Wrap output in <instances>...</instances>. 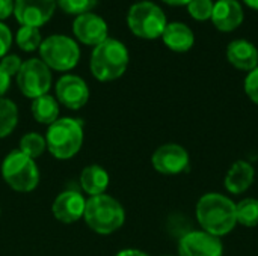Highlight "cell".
I'll return each instance as SVG.
<instances>
[{
    "mask_svg": "<svg viewBox=\"0 0 258 256\" xmlns=\"http://www.w3.org/2000/svg\"><path fill=\"white\" fill-rule=\"evenodd\" d=\"M197 220L204 232L218 238L227 235L237 225L236 204L221 193H207L197 204Z\"/></svg>",
    "mask_w": 258,
    "mask_h": 256,
    "instance_id": "cell-1",
    "label": "cell"
},
{
    "mask_svg": "<svg viewBox=\"0 0 258 256\" xmlns=\"http://www.w3.org/2000/svg\"><path fill=\"white\" fill-rule=\"evenodd\" d=\"M44 137L48 152L56 160H70L77 155L83 146V122L70 116L59 118L48 125Z\"/></svg>",
    "mask_w": 258,
    "mask_h": 256,
    "instance_id": "cell-2",
    "label": "cell"
},
{
    "mask_svg": "<svg viewBox=\"0 0 258 256\" xmlns=\"http://www.w3.org/2000/svg\"><path fill=\"white\" fill-rule=\"evenodd\" d=\"M83 220L92 232L98 235H110L122 228L125 211L119 201L104 193L86 199Z\"/></svg>",
    "mask_w": 258,
    "mask_h": 256,
    "instance_id": "cell-3",
    "label": "cell"
},
{
    "mask_svg": "<svg viewBox=\"0 0 258 256\" xmlns=\"http://www.w3.org/2000/svg\"><path fill=\"white\" fill-rule=\"evenodd\" d=\"M89 66L97 80L113 81L119 78L128 66V50L121 41L107 38L94 47Z\"/></svg>",
    "mask_w": 258,
    "mask_h": 256,
    "instance_id": "cell-4",
    "label": "cell"
},
{
    "mask_svg": "<svg viewBox=\"0 0 258 256\" xmlns=\"http://www.w3.org/2000/svg\"><path fill=\"white\" fill-rule=\"evenodd\" d=\"M2 177L6 186L18 193H30L39 184V169L36 161L18 149L5 157L2 163Z\"/></svg>",
    "mask_w": 258,
    "mask_h": 256,
    "instance_id": "cell-5",
    "label": "cell"
},
{
    "mask_svg": "<svg viewBox=\"0 0 258 256\" xmlns=\"http://www.w3.org/2000/svg\"><path fill=\"white\" fill-rule=\"evenodd\" d=\"M127 24L133 35L144 39H156L163 35L168 21L165 12L156 3L138 2L128 11Z\"/></svg>",
    "mask_w": 258,
    "mask_h": 256,
    "instance_id": "cell-6",
    "label": "cell"
},
{
    "mask_svg": "<svg viewBox=\"0 0 258 256\" xmlns=\"http://www.w3.org/2000/svg\"><path fill=\"white\" fill-rule=\"evenodd\" d=\"M41 60L54 71H70L80 59V50L74 39L65 35H51L41 42Z\"/></svg>",
    "mask_w": 258,
    "mask_h": 256,
    "instance_id": "cell-7",
    "label": "cell"
},
{
    "mask_svg": "<svg viewBox=\"0 0 258 256\" xmlns=\"http://www.w3.org/2000/svg\"><path fill=\"white\" fill-rule=\"evenodd\" d=\"M15 77L20 92L30 100L48 94L51 88V71L41 59H29L23 62Z\"/></svg>",
    "mask_w": 258,
    "mask_h": 256,
    "instance_id": "cell-8",
    "label": "cell"
},
{
    "mask_svg": "<svg viewBox=\"0 0 258 256\" xmlns=\"http://www.w3.org/2000/svg\"><path fill=\"white\" fill-rule=\"evenodd\" d=\"M56 100L70 110H79L89 101V88L79 75H62L56 83Z\"/></svg>",
    "mask_w": 258,
    "mask_h": 256,
    "instance_id": "cell-9",
    "label": "cell"
},
{
    "mask_svg": "<svg viewBox=\"0 0 258 256\" xmlns=\"http://www.w3.org/2000/svg\"><path fill=\"white\" fill-rule=\"evenodd\" d=\"M151 164L162 175H178L187 169L189 154L178 143H165L154 151Z\"/></svg>",
    "mask_w": 258,
    "mask_h": 256,
    "instance_id": "cell-10",
    "label": "cell"
},
{
    "mask_svg": "<svg viewBox=\"0 0 258 256\" xmlns=\"http://www.w3.org/2000/svg\"><path fill=\"white\" fill-rule=\"evenodd\" d=\"M56 0H15L14 14L21 26L41 27L53 15Z\"/></svg>",
    "mask_w": 258,
    "mask_h": 256,
    "instance_id": "cell-11",
    "label": "cell"
},
{
    "mask_svg": "<svg viewBox=\"0 0 258 256\" xmlns=\"http://www.w3.org/2000/svg\"><path fill=\"white\" fill-rule=\"evenodd\" d=\"M180 256H222L224 247L218 237L204 231H192L181 237L178 243Z\"/></svg>",
    "mask_w": 258,
    "mask_h": 256,
    "instance_id": "cell-12",
    "label": "cell"
},
{
    "mask_svg": "<svg viewBox=\"0 0 258 256\" xmlns=\"http://www.w3.org/2000/svg\"><path fill=\"white\" fill-rule=\"evenodd\" d=\"M85 207H86V199L80 192L65 190L54 198L51 211L57 222L70 225L83 219Z\"/></svg>",
    "mask_w": 258,
    "mask_h": 256,
    "instance_id": "cell-13",
    "label": "cell"
},
{
    "mask_svg": "<svg viewBox=\"0 0 258 256\" xmlns=\"http://www.w3.org/2000/svg\"><path fill=\"white\" fill-rule=\"evenodd\" d=\"M73 32L76 38L91 47H97L104 39H107V24L106 21L92 12L79 15L73 23Z\"/></svg>",
    "mask_w": 258,
    "mask_h": 256,
    "instance_id": "cell-14",
    "label": "cell"
},
{
    "mask_svg": "<svg viewBox=\"0 0 258 256\" xmlns=\"http://www.w3.org/2000/svg\"><path fill=\"white\" fill-rule=\"evenodd\" d=\"M212 21L221 32H231L243 21V9L237 0H218L213 6Z\"/></svg>",
    "mask_w": 258,
    "mask_h": 256,
    "instance_id": "cell-15",
    "label": "cell"
},
{
    "mask_svg": "<svg viewBox=\"0 0 258 256\" xmlns=\"http://www.w3.org/2000/svg\"><path fill=\"white\" fill-rule=\"evenodd\" d=\"M227 57L233 66L242 71H252L258 66V50L246 39H236L230 42Z\"/></svg>",
    "mask_w": 258,
    "mask_h": 256,
    "instance_id": "cell-16",
    "label": "cell"
},
{
    "mask_svg": "<svg viewBox=\"0 0 258 256\" xmlns=\"http://www.w3.org/2000/svg\"><path fill=\"white\" fill-rule=\"evenodd\" d=\"M254 178H255V170L252 164L245 160H239L227 172L224 184L230 193L240 195L252 186Z\"/></svg>",
    "mask_w": 258,
    "mask_h": 256,
    "instance_id": "cell-17",
    "label": "cell"
},
{
    "mask_svg": "<svg viewBox=\"0 0 258 256\" xmlns=\"http://www.w3.org/2000/svg\"><path fill=\"white\" fill-rule=\"evenodd\" d=\"M79 183H80L82 190L89 198H94V196H100L106 193L109 183H110V177L104 167L98 164H89L82 170Z\"/></svg>",
    "mask_w": 258,
    "mask_h": 256,
    "instance_id": "cell-18",
    "label": "cell"
},
{
    "mask_svg": "<svg viewBox=\"0 0 258 256\" xmlns=\"http://www.w3.org/2000/svg\"><path fill=\"white\" fill-rule=\"evenodd\" d=\"M162 38L165 45L177 53H184L190 50L195 42L194 32L183 23H168Z\"/></svg>",
    "mask_w": 258,
    "mask_h": 256,
    "instance_id": "cell-19",
    "label": "cell"
},
{
    "mask_svg": "<svg viewBox=\"0 0 258 256\" xmlns=\"http://www.w3.org/2000/svg\"><path fill=\"white\" fill-rule=\"evenodd\" d=\"M30 112L36 122L48 127L54 121L59 119V103L54 97H51L50 94H45L42 97L32 100Z\"/></svg>",
    "mask_w": 258,
    "mask_h": 256,
    "instance_id": "cell-20",
    "label": "cell"
},
{
    "mask_svg": "<svg viewBox=\"0 0 258 256\" xmlns=\"http://www.w3.org/2000/svg\"><path fill=\"white\" fill-rule=\"evenodd\" d=\"M18 124V107L8 98H0V139L8 137Z\"/></svg>",
    "mask_w": 258,
    "mask_h": 256,
    "instance_id": "cell-21",
    "label": "cell"
},
{
    "mask_svg": "<svg viewBox=\"0 0 258 256\" xmlns=\"http://www.w3.org/2000/svg\"><path fill=\"white\" fill-rule=\"evenodd\" d=\"M45 149H47L45 137L35 131L26 133L20 139V143H18V151H21L23 154H26L27 157H30L33 160L41 157Z\"/></svg>",
    "mask_w": 258,
    "mask_h": 256,
    "instance_id": "cell-22",
    "label": "cell"
},
{
    "mask_svg": "<svg viewBox=\"0 0 258 256\" xmlns=\"http://www.w3.org/2000/svg\"><path fill=\"white\" fill-rule=\"evenodd\" d=\"M236 217H237V223L248 226V228H254L258 226V201L248 198L240 201L236 205Z\"/></svg>",
    "mask_w": 258,
    "mask_h": 256,
    "instance_id": "cell-23",
    "label": "cell"
},
{
    "mask_svg": "<svg viewBox=\"0 0 258 256\" xmlns=\"http://www.w3.org/2000/svg\"><path fill=\"white\" fill-rule=\"evenodd\" d=\"M17 45L23 50V51H35L41 47V33L36 27H29V26H21L17 32Z\"/></svg>",
    "mask_w": 258,
    "mask_h": 256,
    "instance_id": "cell-24",
    "label": "cell"
},
{
    "mask_svg": "<svg viewBox=\"0 0 258 256\" xmlns=\"http://www.w3.org/2000/svg\"><path fill=\"white\" fill-rule=\"evenodd\" d=\"M215 3L212 0H192L187 5L189 14L198 21H207L212 18Z\"/></svg>",
    "mask_w": 258,
    "mask_h": 256,
    "instance_id": "cell-25",
    "label": "cell"
},
{
    "mask_svg": "<svg viewBox=\"0 0 258 256\" xmlns=\"http://www.w3.org/2000/svg\"><path fill=\"white\" fill-rule=\"evenodd\" d=\"M98 0H56V3L60 6L62 11H65L67 14H76V15H82L89 12Z\"/></svg>",
    "mask_w": 258,
    "mask_h": 256,
    "instance_id": "cell-26",
    "label": "cell"
},
{
    "mask_svg": "<svg viewBox=\"0 0 258 256\" xmlns=\"http://www.w3.org/2000/svg\"><path fill=\"white\" fill-rule=\"evenodd\" d=\"M23 62L21 59L17 56V54H6L5 57H2L0 60V68L9 75V77H14L18 74L20 68H21Z\"/></svg>",
    "mask_w": 258,
    "mask_h": 256,
    "instance_id": "cell-27",
    "label": "cell"
},
{
    "mask_svg": "<svg viewBox=\"0 0 258 256\" xmlns=\"http://www.w3.org/2000/svg\"><path fill=\"white\" fill-rule=\"evenodd\" d=\"M245 92L246 95L258 104V66L255 69L249 71V74L245 78Z\"/></svg>",
    "mask_w": 258,
    "mask_h": 256,
    "instance_id": "cell-28",
    "label": "cell"
},
{
    "mask_svg": "<svg viewBox=\"0 0 258 256\" xmlns=\"http://www.w3.org/2000/svg\"><path fill=\"white\" fill-rule=\"evenodd\" d=\"M12 44V35L8 26H5L3 23H0V59L5 57L11 48Z\"/></svg>",
    "mask_w": 258,
    "mask_h": 256,
    "instance_id": "cell-29",
    "label": "cell"
},
{
    "mask_svg": "<svg viewBox=\"0 0 258 256\" xmlns=\"http://www.w3.org/2000/svg\"><path fill=\"white\" fill-rule=\"evenodd\" d=\"M14 12V2L12 0H0V20L8 18Z\"/></svg>",
    "mask_w": 258,
    "mask_h": 256,
    "instance_id": "cell-30",
    "label": "cell"
},
{
    "mask_svg": "<svg viewBox=\"0 0 258 256\" xmlns=\"http://www.w3.org/2000/svg\"><path fill=\"white\" fill-rule=\"evenodd\" d=\"M9 84H11V77L0 68V98H3L5 94L8 92Z\"/></svg>",
    "mask_w": 258,
    "mask_h": 256,
    "instance_id": "cell-31",
    "label": "cell"
},
{
    "mask_svg": "<svg viewBox=\"0 0 258 256\" xmlns=\"http://www.w3.org/2000/svg\"><path fill=\"white\" fill-rule=\"evenodd\" d=\"M115 256H150L148 253L139 250V249H124V250H119Z\"/></svg>",
    "mask_w": 258,
    "mask_h": 256,
    "instance_id": "cell-32",
    "label": "cell"
},
{
    "mask_svg": "<svg viewBox=\"0 0 258 256\" xmlns=\"http://www.w3.org/2000/svg\"><path fill=\"white\" fill-rule=\"evenodd\" d=\"M163 2L172 6H183V5H189L192 0H163Z\"/></svg>",
    "mask_w": 258,
    "mask_h": 256,
    "instance_id": "cell-33",
    "label": "cell"
},
{
    "mask_svg": "<svg viewBox=\"0 0 258 256\" xmlns=\"http://www.w3.org/2000/svg\"><path fill=\"white\" fill-rule=\"evenodd\" d=\"M249 8H252V9H258V0H243Z\"/></svg>",
    "mask_w": 258,
    "mask_h": 256,
    "instance_id": "cell-34",
    "label": "cell"
}]
</instances>
